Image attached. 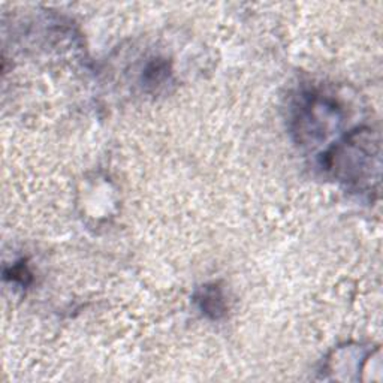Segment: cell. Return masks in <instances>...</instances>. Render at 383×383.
I'll return each mask as SVG.
<instances>
[{"label": "cell", "mask_w": 383, "mask_h": 383, "mask_svg": "<svg viewBox=\"0 0 383 383\" xmlns=\"http://www.w3.org/2000/svg\"><path fill=\"white\" fill-rule=\"evenodd\" d=\"M200 303L204 313L214 319L225 313L224 296H221L220 291L216 286H205L200 296Z\"/></svg>", "instance_id": "cell-1"}]
</instances>
